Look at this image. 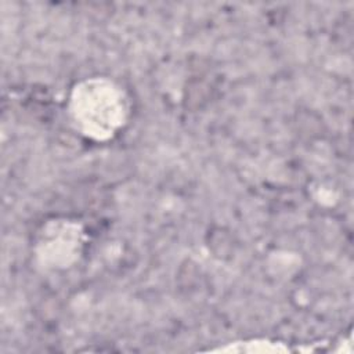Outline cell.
<instances>
[{"mask_svg": "<svg viewBox=\"0 0 354 354\" xmlns=\"http://www.w3.org/2000/svg\"><path fill=\"white\" fill-rule=\"evenodd\" d=\"M75 129L93 141L112 140L127 123L130 102L113 80L95 76L76 83L68 102Z\"/></svg>", "mask_w": 354, "mask_h": 354, "instance_id": "1", "label": "cell"}]
</instances>
